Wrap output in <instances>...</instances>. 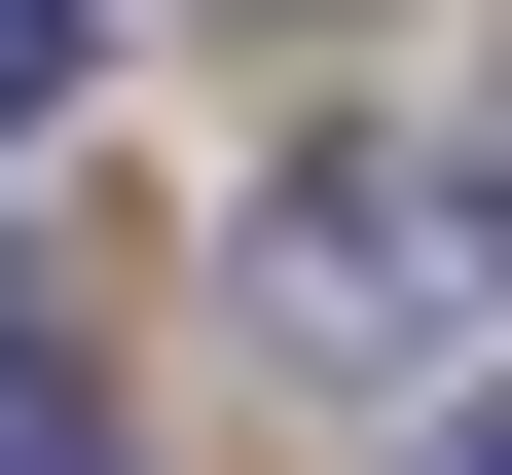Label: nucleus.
I'll list each match as a JSON object with an SVG mask.
<instances>
[{"mask_svg":"<svg viewBox=\"0 0 512 475\" xmlns=\"http://www.w3.org/2000/svg\"><path fill=\"white\" fill-rule=\"evenodd\" d=\"M220 293L293 329V366H439V293H476V183H439V147H293V183L220 220Z\"/></svg>","mask_w":512,"mask_h":475,"instance_id":"1","label":"nucleus"},{"mask_svg":"<svg viewBox=\"0 0 512 475\" xmlns=\"http://www.w3.org/2000/svg\"><path fill=\"white\" fill-rule=\"evenodd\" d=\"M0 475H147V402L74 366V293H37V256H0Z\"/></svg>","mask_w":512,"mask_h":475,"instance_id":"2","label":"nucleus"},{"mask_svg":"<svg viewBox=\"0 0 512 475\" xmlns=\"http://www.w3.org/2000/svg\"><path fill=\"white\" fill-rule=\"evenodd\" d=\"M74 74H110V0H0V147H74Z\"/></svg>","mask_w":512,"mask_h":475,"instance_id":"3","label":"nucleus"},{"mask_svg":"<svg viewBox=\"0 0 512 475\" xmlns=\"http://www.w3.org/2000/svg\"><path fill=\"white\" fill-rule=\"evenodd\" d=\"M403 475H512V402H403Z\"/></svg>","mask_w":512,"mask_h":475,"instance_id":"4","label":"nucleus"}]
</instances>
